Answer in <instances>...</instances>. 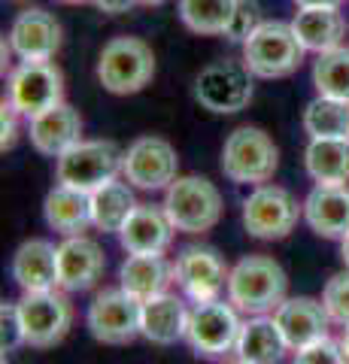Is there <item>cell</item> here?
Listing matches in <instances>:
<instances>
[{"mask_svg":"<svg viewBox=\"0 0 349 364\" xmlns=\"http://www.w3.org/2000/svg\"><path fill=\"white\" fill-rule=\"evenodd\" d=\"M286 270L270 255H246L231 267L228 301L246 316H267L286 301Z\"/></svg>","mask_w":349,"mask_h":364,"instance_id":"obj_1","label":"cell"},{"mask_svg":"<svg viewBox=\"0 0 349 364\" xmlns=\"http://www.w3.org/2000/svg\"><path fill=\"white\" fill-rule=\"evenodd\" d=\"M279 167V149L274 136L255 124H240L225 136L222 173L237 186H264Z\"/></svg>","mask_w":349,"mask_h":364,"instance_id":"obj_2","label":"cell"},{"mask_svg":"<svg viewBox=\"0 0 349 364\" xmlns=\"http://www.w3.org/2000/svg\"><path fill=\"white\" fill-rule=\"evenodd\" d=\"M164 213L183 234H207L222 219V191L207 176H176L164 188Z\"/></svg>","mask_w":349,"mask_h":364,"instance_id":"obj_3","label":"cell"},{"mask_svg":"<svg viewBox=\"0 0 349 364\" xmlns=\"http://www.w3.org/2000/svg\"><path fill=\"white\" fill-rule=\"evenodd\" d=\"M304 43L291 21H262L258 31L243 43V64L258 79H286L301 67Z\"/></svg>","mask_w":349,"mask_h":364,"instance_id":"obj_4","label":"cell"},{"mask_svg":"<svg viewBox=\"0 0 349 364\" xmlns=\"http://www.w3.org/2000/svg\"><path fill=\"white\" fill-rule=\"evenodd\" d=\"M155 76V52L140 37H112L97 58V82L109 95H137Z\"/></svg>","mask_w":349,"mask_h":364,"instance_id":"obj_5","label":"cell"},{"mask_svg":"<svg viewBox=\"0 0 349 364\" xmlns=\"http://www.w3.org/2000/svg\"><path fill=\"white\" fill-rule=\"evenodd\" d=\"M240 310L231 301L225 304L222 298L216 301H200L188 310L186 322V343L191 352L200 358H225L228 352H234L240 337Z\"/></svg>","mask_w":349,"mask_h":364,"instance_id":"obj_6","label":"cell"},{"mask_svg":"<svg viewBox=\"0 0 349 364\" xmlns=\"http://www.w3.org/2000/svg\"><path fill=\"white\" fill-rule=\"evenodd\" d=\"M304 203L283 186H255L243 200V228L255 240H283L298 228Z\"/></svg>","mask_w":349,"mask_h":364,"instance_id":"obj_7","label":"cell"},{"mask_svg":"<svg viewBox=\"0 0 349 364\" xmlns=\"http://www.w3.org/2000/svg\"><path fill=\"white\" fill-rule=\"evenodd\" d=\"M122 152L112 140H80L70 146L55 164V176L61 186L80 188L92 195L104 182L116 179L122 173Z\"/></svg>","mask_w":349,"mask_h":364,"instance_id":"obj_8","label":"cell"},{"mask_svg":"<svg viewBox=\"0 0 349 364\" xmlns=\"http://www.w3.org/2000/svg\"><path fill=\"white\" fill-rule=\"evenodd\" d=\"M195 100L216 116H231L252 104V73L243 61L222 58L207 64L195 79Z\"/></svg>","mask_w":349,"mask_h":364,"instance_id":"obj_9","label":"cell"},{"mask_svg":"<svg viewBox=\"0 0 349 364\" xmlns=\"http://www.w3.org/2000/svg\"><path fill=\"white\" fill-rule=\"evenodd\" d=\"M140 316H143V301H137L119 286V289H104L88 304L85 325L97 343L128 346L131 340L140 337Z\"/></svg>","mask_w":349,"mask_h":364,"instance_id":"obj_10","label":"cell"},{"mask_svg":"<svg viewBox=\"0 0 349 364\" xmlns=\"http://www.w3.org/2000/svg\"><path fill=\"white\" fill-rule=\"evenodd\" d=\"M6 100L25 119L64 104V73L52 61H21L9 70Z\"/></svg>","mask_w":349,"mask_h":364,"instance_id":"obj_11","label":"cell"},{"mask_svg":"<svg viewBox=\"0 0 349 364\" xmlns=\"http://www.w3.org/2000/svg\"><path fill=\"white\" fill-rule=\"evenodd\" d=\"M179 176V155L171 140L155 134L137 136L122 155V179L143 191H161Z\"/></svg>","mask_w":349,"mask_h":364,"instance_id":"obj_12","label":"cell"},{"mask_svg":"<svg viewBox=\"0 0 349 364\" xmlns=\"http://www.w3.org/2000/svg\"><path fill=\"white\" fill-rule=\"evenodd\" d=\"M21 331H25V346L52 349L67 337L73 325V306L61 291H25L18 301Z\"/></svg>","mask_w":349,"mask_h":364,"instance_id":"obj_13","label":"cell"},{"mask_svg":"<svg viewBox=\"0 0 349 364\" xmlns=\"http://www.w3.org/2000/svg\"><path fill=\"white\" fill-rule=\"evenodd\" d=\"M231 267L213 246H186L173 261V282L191 304L216 301L228 289Z\"/></svg>","mask_w":349,"mask_h":364,"instance_id":"obj_14","label":"cell"},{"mask_svg":"<svg viewBox=\"0 0 349 364\" xmlns=\"http://www.w3.org/2000/svg\"><path fill=\"white\" fill-rule=\"evenodd\" d=\"M61 43V21L43 6L21 9L9 28V49L18 55V61H52Z\"/></svg>","mask_w":349,"mask_h":364,"instance_id":"obj_15","label":"cell"},{"mask_svg":"<svg viewBox=\"0 0 349 364\" xmlns=\"http://www.w3.org/2000/svg\"><path fill=\"white\" fill-rule=\"evenodd\" d=\"M107 270V255L97 240L85 234L64 237L58 243V289L61 291H88Z\"/></svg>","mask_w":349,"mask_h":364,"instance_id":"obj_16","label":"cell"},{"mask_svg":"<svg viewBox=\"0 0 349 364\" xmlns=\"http://www.w3.org/2000/svg\"><path fill=\"white\" fill-rule=\"evenodd\" d=\"M304 222L325 240H343L349 234V182H316L304 198Z\"/></svg>","mask_w":349,"mask_h":364,"instance_id":"obj_17","label":"cell"},{"mask_svg":"<svg viewBox=\"0 0 349 364\" xmlns=\"http://www.w3.org/2000/svg\"><path fill=\"white\" fill-rule=\"evenodd\" d=\"M176 228L167 219L164 207L137 203L119 231V243L128 255H164L173 243Z\"/></svg>","mask_w":349,"mask_h":364,"instance_id":"obj_18","label":"cell"},{"mask_svg":"<svg viewBox=\"0 0 349 364\" xmlns=\"http://www.w3.org/2000/svg\"><path fill=\"white\" fill-rule=\"evenodd\" d=\"M274 318L291 352L328 337V328H331V316L325 310V304L316 298H304V294L301 298H286L274 310Z\"/></svg>","mask_w":349,"mask_h":364,"instance_id":"obj_19","label":"cell"},{"mask_svg":"<svg viewBox=\"0 0 349 364\" xmlns=\"http://www.w3.org/2000/svg\"><path fill=\"white\" fill-rule=\"evenodd\" d=\"M31 146L46 158H61L70 146L82 140V116L70 104H58L31 119Z\"/></svg>","mask_w":349,"mask_h":364,"instance_id":"obj_20","label":"cell"},{"mask_svg":"<svg viewBox=\"0 0 349 364\" xmlns=\"http://www.w3.org/2000/svg\"><path fill=\"white\" fill-rule=\"evenodd\" d=\"M13 279L21 291L58 289V246L49 240H25L13 255Z\"/></svg>","mask_w":349,"mask_h":364,"instance_id":"obj_21","label":"cell"},{"mask_svg":"<svg viewBox=\"0 0 349 364\" xmlns=\"http://www.w3.org/2000/svg\"><path fill=\"white\" fill-rule=\"evenodd\" d=\"M186 322H188V306L179 294H155L143 301L140 316V337H146L155 346H171L176 340H186Z\"/></svg>","mask_w":349,"mask_h":364,"instance_id":"obj_22","label":"cell"},{"mask_svg":"<svg viewBox=\"0 0 349 364\" xmlns=\"http://www.w3.org/2000/svg\"><path fill=\"white\" fill-rule=\"evenodd\" d=\"M43 219L52 231H58L61 237H76L85 228H95L92 222V195L70 186H55L46 200H43Z\"/></svg>","mask_w":349,"mask_h":364,"instance_id":"obj_23","label":"cell"},{"mask_svg":"<svg viewBox=\"0 0 349 364\" xmlns=\"http://www.w3.org/2000/svg\"><path fill=\"white\" fill-rule=\"evenodd\" d=\"M291 28L304 43V49L316 55L343 46L346 37V18L340 16V6H298Z\"/></svg>","mask_w":349,"mask_h":364,"instance_id":"obj_24","label":"cell"},{"mask_svg":"<svg viewBox=\"0 0 349 364\" xmlns=\"http://www.w3.org/2000/svg\"><path fill=\"white\" fill-rule=\"evenodd\" d=\"M289 352V343L274 316H249L240 328L234 355L249 364H279Z\"/></svg>","mask_w":349,"mask_h":364,"instance_id":"obj_25","label":"cell"},{"mask_svg":"<svg viewBox=\"0 0 349 364\" xmlns=\"http://www.w3.org/2000/svg\"><path fill=\"white\" fill-rule=\"evenodd\" d=\"M173 282V264L164 255H128L119 267V286L137 301L164 294Z\"/></svg>","mask_w":349,"mask_h":364,"instance_id":"obj_26","label":"cell"},{"mask_svg":"<svg viewBox=\"0 0 349 364\" xmlns=\"http://www.w3.org/2000/svg\"><path fill=\"white\" fill-rule=\"evenodd\" d=\"M304 164L313 182H349V136H310Z\"/></svg>","mask_w":349,"mask_h":364,"instance_id":"obj_27","label":"cell"},{"mask_svg":"<svg viewBox=\"0 0 349 364\" xmlns=\"http://www.w3.org/2000/svg\"><path fill=\"white\" fill-rule=\"evenodd\" d=\"M134 186L122 179H109L100 188L92 191V222L97 231L104 234H119L125 219L134 213L137 200H134Z\"/></svg>","mask_w":349,"mask_h":364,"instance_id":"obj_28","label":"cell"},{"mask_svg":"<svg viewBox=\"0 0 349 364\" xmlns=\"http://www.w3.org/2000/svg\"><path fill=\"white\" fill-rule=\"evenodd\" d=\"M237 0H176L179 21L200 37H225Z\"/></svg>","mask_w":349,"mask_h":364,"instance_id":"obj_29","label":"cell"},{"mask_svg":"<svg viewBox=\"0 0 349 364\" xmlns=\"http://www.w3.org/2000/svg\"><path fill=\"white\" fill-rule=\"evenodd\" d=\"M304 131L310 136H349V100L316 95L304 109Z\"/></svg>","mask_w":349,"mask_h":364,"instance_id":"obj_30","label":"cell"},{"mask_svg":"<svg viewBox=\"0 0 349 364\" xmlns=\"http://www.w3.org/2000/svg\"><path fill=\"white\" fill-rule=\"evenodd\" d=\"M313 85H316V95L349 100V46H337V49L316 55Z\"/></svg>","mask_w":349,"mask_h":364,"instance_id":"obj_31","label":"cell"},{"mask_svg":"<svg viewBox=\"0 0 349 364\" xmlns=\"http://www.w3.org/2000/svg\"><path fill=\"white\" fill-rule=\"evenodd\" d=\"M322 304L334 325H349V270L334 273L322 289Z\"/></svg>","mask_w":349,"mask_h":364,"instance_id":"obj_32","label":"cell"},{"mask_svg":"<svg viewBox=\"0 0 349 364\" xmlns=\"http://www.w3.org/2000/svg\"><path fill=\"white\" fill-rule=\"evenodd\" d=\"M262 6H258V0H237V6H234V16H231V25L225 31V37L231 43H246L258 31L262 25Z\"/></svg>","mask_w":349,"mask_h":364,"instance_id":"obj_33","label":"cell"},{"mask_svg":"<svg viewBox=\"0 0 349 364\" xmlns=\"http://www.w3.org/2000/svg\"><path fill=\"white\" fill-rule=\"evenodd\" d=\"M291 364H349V355H346L340 340L322 337V340H316V343L298 349Z\"/></svg>","mask_w":349,"mask_h":364,"instance_id":"obj_34","label":"cell"},{"mask_svg":"<svg viewBox=\"0 0 349 364\" xmlns=\"http://www.w3.org/2000/svg\"><path fill=\"white\" fill-rule=\"evenodd\" d=\"M21 343H25V331H21L18 304H4L0 306V346L4 352H13Z\"/></svg>","mask_w":349,"mask_h":364,"instance_id":"obj_35","label":"cell"},{"mask_svg":"<svg viewBox=\"0 0 349 364\" xmlns=\"http://www.w3.org/2000/svg\"><path fill=\"white\" fill-rule=\"evenodd\" d=\"M18 116L21 112L4 97V104H0V152H9L16 146V140H18Z\"/></svg>","mask_w":349,"mask_h":364,"instance_id":"obj_36","label":"cell"},{"mask_svg":"<svg viewBox=\"0 0 349 364\" xmlns=\"http://www.w3.org/2000/svg\"><path fill=\"white\" fill-rule=\"evenodd\" d=\"M100 13H107V16H125L131 13V6L137 4V0H95Z\"/></svg>","mask_w":349,"mask_h":364,"instance_id":"obj_37","label":"cell"},{"mask_svg":"<svg viewBox=\"0 0 349 364\" xmlns=\"http://www.w3.org/2000/svg\"><path fill=\"white\" fill-rule=\"evenodd\" d=\"M298 6H340L343 0H295Z\"/></svg>","mask_w":349,"mask_h":364,"instance_id":"obj_38","label":"cell"},{"mask_svg":"<svg viewBox=\"0 0 349 364\" xmlns=\"http://www.w3.org/2000/svg\"><path fill=\"white\" fill-rule=\"evenodd\" d=\"M340 258H343V264H346V270H349V234L340 240Z\"/></svg>","mask_w":349,"mask_h":364,"instance_id":"obj_39","label":"cell"},{"mask_svg":"<svg viewBox=\"0 0 349 364\" xmlns=\"http://www.w3.org/2000/svg\"><path fill=\"white\" fill-rule=\"evenodd\" d=\"M340 343L346 349V355H349V325H343V334H340Z\"/></svg>","mask_w":349,"mask_h":364,"instance_id":"obj_40","label":"cell"},{"mask_svg":"<svg viewBox=\"0 0 349 364\" xmlns=\"http://www.w3.org/2000/svg\"><path fill=\"white\" fill-rule=\"evenodd\" d=\"M137 4H143V6H159V4H164V0H137Z\"/></svg>","mask_w":349,"mask_h":364,"instance_id":"obj_41","label":"cell"},{"mask_svg":"<svg viewBox=\"0 0 349 364\" xmlns=\"http://www.w3.org/2000/svg\"><path fill=\"white\" fill-rule=\"evenodd\" d=\"M58 4H88V0H58Z\"/></svg>","mask_w":349,"mask_h":364,"instance_id":"obj_42","label":"cell"},{"mask_svg":"<svg viewBox=\"0 0 349 364\" xmlns=\"http://www.w3.org/2000/svg\"><path fill=\"white\" fill-rule=\"evenodd\" d=\"M225 364H249V361H243V358H234V361H225Z\"/></svg>","mask_w":349,"mask_h":364,"instance_id":"obj_43","label":"cell"}]
</instances>
